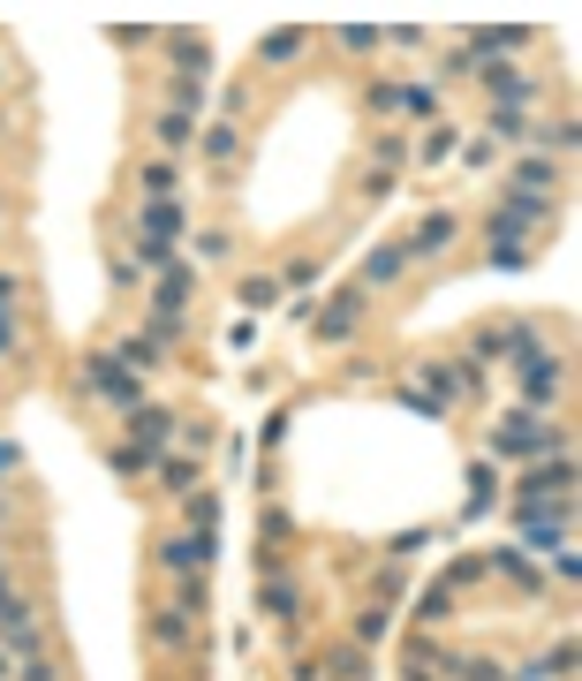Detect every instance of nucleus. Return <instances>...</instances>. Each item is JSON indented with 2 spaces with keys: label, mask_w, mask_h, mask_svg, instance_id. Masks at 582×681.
<instances>
[{
  "label": "nucleus",
  "mask_w": 582,
  "mask_h": 681,
  "mask_svg": "<svg viewBox=\"0 0 582 681\" xmlns=\"http://www.w3.org/2000/svg\"><path fill=\"white\" fill-rule=\"evenodd\" d=\"M492 455H515V462L522 455H568V432H553V424H537V417L515 409V417L492 424Z\"/></svg>",
  "instance_id": "nucleus-3"
},
{
  "label": "nucleus",
  "mask_w": 582,
  "mask_h": 681,
  "mask_svg": "<svg viewBox=\"0 0 582 681\" xmlns=\"http://www.w3.org/2000/svg\"><path fill=\"white\" fill-rule=\"evenodd\" d=\"M182 515H189V530H212V522H220V500H212V493H182Z\"/></svg>",
  "instance_id": "nucleus-27"
},
{
  "label": "nucleus",
  "mask_w": 582,
  "mask_h": 681,
  "mask_svg": "<svg viewBox=\"0 0 582 681\" xmlns=\"http://www.w3.org/2000/svg\"><path fill=\"white\" fill-rule=\"evenodd\" d=\"M401 107H409V114H432L438 91H432V84H409V91H401Z\"/></svg>",
  "instance_id": "nucleus-37"
},
{
  "label": "nucleus",
  "mask_w": 582,
  "mask_h": 681,
  "mask_svg": "<svg viewBox=\"0 0 582 681\" xmlns=\"http://www.w3.org/2000/svg\"><path fill=\"white\" fill-rule=\"evenodd\" d=\"M151 137H159V145H166V152H189V145H197V122H189V114H174V107H166V114H159V122H151Z\"/></svg>",
  "instance_id": "nucleus-15"
},
{
  "label": "nucleus",
  "mask_w": 582,
  "mask_h": 681,
  "mask_svg": "<svg viewBox=\"0 0 582 681\" xmlns=\"http://www.w3.org/2000/svg\"><path fill=\"white\" fill-rule=\"evenodd\" d=\"M137 182H145L151 197H166V189H174V168H166V160H145V168H137Z\"/></svg>",
  "instance_id": "nucleus-31"
},
{
  "label": "nucleus",
  "mask_w": 582,
  "mask_h": 681,
  "mask_svg": "<svg viewBox=\"0 0 582 681\" xmlns=\"http://www.w3.org/2000/svg\"><path fill=\"white\" fill-rule=\"evenodd\" d=\"M454 674H461V681H507L492 659H454Z\"/></svg>",
  "instance_id": "nucleus-35"
},
{
  "label": "nucleus",
  "mask_w": 582,
  "mask_h": 681,
  "mask_svg": "<svg viewBox=\"0 0 582 681\" xmlns=\"http://www.w3.org/2000/svg\"><path fill=\"white\" fill-rule=\"evenodd\" d=\"M174 265H182L174 243H145V235H137V273H174Z\"/></svg>",
  "instance_id": "nucleus-21"
},
{
  "label": "nucleus",
  "mask_w": 582,
  "mask_h": 681,
  "mask_svg": "<svg viewBox=\"0 0 582 681\" xmlns=\"http://www.w3.org/2000/svg\"><path fill=\"white\" fill-rule=\"evenodd\" d=\"M454 137H461V129H432V137H424V168H438V160H454Z\"/></svg>",
  "instance_id": "nucleus-32"
},
{
  "label": "nucleus",
  "mask_w": 582,
  "mask_h": 681,
  "mask_svg": "<svg viewBox=\"0 0 582 681\" xmlns=\"http://www.w3.org/2000/svg\"><path fill=\"white\" fill-rule=\"evenodd\" d=\"M84 394L107 401V409H145V379H137L122 356H91V363H84Z\"/></svg>",
  "instance_id": "nucleus-2"
},
{
  "label": "nucleus",
  "mask_w": 582,
  "mask_h": 681,
  "mask_svg": "<svg viewBox=\"0 0 582 681\" xmlns=\"http://www.w3.org/2000/svg\"><path fill=\"white\" fill-rule=\"evenodd\" d=\"M484 258H492L499 273H522V265H530V243H515V235H484Z\"/></svg>",
  "instance_id": "nucleus-17"
},
{
  "label": "nucleus",
  "mask_w": 582,
  "mask_h": 681,
  "mask_svg": "<svg viewBox=\"0 0 582 681\" xmlns=\"http://www.w3.org/2000/svg\"><path fill=\"white\" fill-rule=\"evenodd\" d=\"M401 273H409V250H401V243H379V250L363 258V281H356V288H363V296H379V288H394Z\"/></svg>",
  "instance_id": "nucleus-7"
},
{
  "label": "nucleus",
  "mask_w": 582,
  "mask_h": 681,
  "mask_svg": "<svg viewBox=\"0 0 582 681\" xmlns=\"http://www.w3.org/2000/svg\"><path fill=\"white\" fill-rule=\"evenodd\" d=\"M553 182H560V168H553V160H522V168H515V189H530V197H545Z\"/></svg>",
  "instance_id": "nucleus-22"
},
{
  "label": "nucleus",
  "mask_w": 582,
  "mask_h": 681,
  "mask_svg": "<svg viewBox=\"0 0 582 681\" xmlns=\"http://www.w3.org/2000/svg\"><path fill=\"white\" fill-rule=\"evenodd\" d=\"M545 145H553V152H575V145H582V122H575V114H568L560 129H545Z\"/></svg>",
  "instance_id": "nucleus-33"
},
{
  "label": "nucleus",
  "mask_w": 582,
  "mask_h": 681,
  "mask_svg": "<svg viewBox=\"0 0 582 681\" xmlns=\"http://www.w3.org/2000/svg\"><path fill=\"white\" fill-rule=\"evenodd\" d=\"M15 462H23V447H15V439H0V470H15Z\"/></svg>",
  "instance_id": "nucleus-44"
},
{
  "label": "nucleus",
  "mask_w": 582,
  "mask_h": 681,
  "mask_svg": "<svg viewBox=\"0 0 582 681\" xmlns=\"http://www.w3.org/2000/svg\"><path fill=\"white\" fill-rule=\"evenodd\" d=\"M197 152H205L212 168H227V160L243 152V129H235V122H212V129H197Z\"/></svg>",
  "instance_id": "nucleus-13"
},
{
  "label": "nucleus",
  "mask_w": 582,
  "mask_h": 681,
  "mask_svg": "<svg viewBox=\"0 0 582 681\" xmlns=\"http://www.w3.org/2000/svg\"><path fill=\"white\" fill-rule=\"evenodd\" d=\"M281 281H288V288H310V281H318V258H288V273H281Z\"/></svg>",
  "instance_id": "nucleus-39"
},
{
  "label": "nucleus",
  "mask_w": 582,
  "mask_h": 681,
  "mask_svg": "<svg viewBox=\"0 0 582 681\" xmlns=\"http://www.w3.org/2000/svg\"><path fill=\"white\" fill-rule=\"evenodd\" d=\"M363 311H371V296H363V288H340L325 311H310V334L318 340H348L356 326H363Z\"/></svg>",
  "instance_id": "nucleus-4"
},
{
  "label": "nucleus",
  "mask_w": 582,
  "mask_h": 681,
  "mask_svg": "<svg viewBox=\"0 0 582 681\" xmlns=\"http://www.w3.org/2000/svg\"><path fill=\"white\" fill-rule=\"evenodd\" d=\"M114 470H122V478H145V470H159V447H151V439H129V447H114Z\"/></svg>",
  "instance_id": "nucleus-20"
},
{
  "label": "nucleus",
  "mask_w": 582,
  "mask_h": 681,
  "mask_svg": "<svg viewBox=\"0 0 582 681\" xmlns=\"http://www.w3.org/2000/svg\"><path fill=\"white\" fill-rule=\"evenodd\" d=\"M258 606H265L273 621H288V614H295V583H288V575H273V583L258 591Z\"/></svg>",
  "instance_id": "nucleus-25"
},
{
  "label": "nucleus",
  "mask_w": 582,
  "mask_h": 681,
  "mask_svg": "<svg viewBox=\"0 0 582 681\" xmlns=\"http://www.w3.org/2000/svg\"><path fill=\"white\" fill-rule=\"evenodd\" d=\"M212 553H220V545H212V530H182V537H166V545H159V568L189 583V575H205V560H212Z\"/></svg>",
  "instance_id": "nucleus-5"
},
{
  "label": "nucleus",
  "mask_w": 582,
  "mask_h": 681,
  "mask_svg": "<svg viewBox=\"0 0 582 681\" xmlns=\"http://www.w3.org/2000/svg\"><path fill=\"white\" fill-rule=\"evenodd\" d=\"M417 614H424V621H446V614H454V598H446V591H424V606H417Z\"/></svg>",
  "instance_id": "nucleus-41"
},
{
  "label": "nucleus",
  "mask_w": 582,
  "mask_h": 681,
  "mask_svg": "<svg viewBox=\"0 0 582 681\" xmlns=\"http://www.w3.org/2000/svg\"><path fill=\"white\" fill-rule=\"evenodd\" d=\"M446 243H454V212H424L417 235H409L401 250H409V258H432V250H446Z\"/></svg>",
  "instance_id": "nucleus-12"
},
{
  "label": "nucleus",
  "mask_w": 582,
  "mask_h": 681,
  "mask_svg": "<svg viewBox=\"0 0 582 681\" xmlns=\"http://www.w3.org/2000/svg\"><path fill=\"white\" fill-rule=\"evenodd\" d=\"M159 478H166V493H197V462H182V455L159 462Z\"/></svg>",
  "instance_id": "nucleus-29"
},
{
  "label": "nucleus",
  "mask_w": 582,
  "mask_h": 681,
  "mask_svg": "<svg viewBox=\"0 0 582 681\" xmlns=\"http://www.w3.org/2000/svg\"><path fill=\"white\" fill-rule=\"evenodd\" d=\"M129 417H137V439H151V447H159V439L174 432V417H166L159 401H145V409H129Z\"/></svg>",
  "instance_id": "nucleus-26"
},
{
  "label": "nucleus",
  "mask_w": 582,
  "mask_h": 681,
  "mask_svg": "<svg viewBox=\"0 0 582 681\" xmlns=\"http://www.w3.org/2000/svg\"><path fill=\"white\" fill-rule=\"evenodd\" d=\"M545 493H575V455H545V462L522 478V500H545Z\"/></svg>",
  "instance_id": "nucleus-8"
},
{
  "label": "nucleus",
  "mask_w": 582,
  "mask_h": 681,
  "mask_svg": "<svg viewBox=\"0 0 582 681\" xmlns=\"http://www.w3.org/2000/svg\"><path fill=\"white\" fill-rule=\"evenodd\" d=\"M476 84L492 91V107H499V99H507V107H522V99H530V76H522V69H507V61H484V69H476Z\"/></svg>",
  "instance_id": "nucleus-10"
},
{
  "label": "nucleus",
  "mask_w": 582,
  "mask_h": 681,
  "mask_svg": "<svg viewBox=\"0 0 582 681\" xmlns=\"http://www.w3.org/2000/svg\"><path fill=\"white\" fill-rule=\"evenodd\" d=\"M15 681H61V674H53V659L38 652V659H23V674H15Z\"/></svg>",
  "instance_id": "nucleus-42"
},
{
  "label": "nucleus",
  "mask_w": 582,
  "mask_h": 681,
  "mask_svg": "<svg viewBox=\"0 0 582 681\" xmlns=\"http://www.w3.org/2000/svg\"><path fill=\"white\" fill-rule=\"evenodd\" d=\"M107 356H122L129 371H151V363H159V340H151V334H129L122 348H107Z\"/></svg>",
  "instance_id": "nucleus-24"
},
{
  "label": "nucleus",
  "mask_w": 582,
  "mask_h": 681,
  "mask_svg": "<svg viewBox=\"0 0 582 681\" xmlns=\"http://www.w3.org/2000/svg\"><path fill=\"white\" fill-rule=\"evenodd\" d=\"M537 667H545L553 681H568V674H575V636H560V644H553V652H545Z\"/></svg>",
  "instance_id": "nucleus-28"
},
{
  "label": "nucleus",
  "mask_w": 582,
  "mask_h": 681,
  "mask_svg": "<svg viewBox=\"0 0 582 681\" xmlns=\"http://www.w3.org/2000/svg\"><path fill=\"white\" fill-rule=\"evenodd\" d=\"M522 681H553V674H545V667H530V674H522Z\"/></svg>",
  "instance_id": "nucleus-45"
},
{
  "label": "nucleus",
  "mask_w": 582,
  "mask_h": 681,
  "mask_svg": "<svg viewBox=\"0 0 582 681\" xmlns=\"http://www.w3.org/2000/svg\"><path fill=\"white\" fill-rule=\"evenodd\" d=\"M484 568H499V575H515V583H522V591H537V583H545V575H537V568H530V553H522V545H507V553H492V560H484Z\"/></svg>",
  "instance_id": "nucleus-18"
},
{
  "label": "nucleus",
  "mask_w": 582,
  "mask_h": 681,
  "mask_svg": "<svg viewBox=\"0 0 582 681\" xmlns=\"http://www.w3.org/2000/svg\"><path fill=\"white\" fill-rule=\"evenodd\" d=\"M235 296H243V311H265V304L281 296V281H273V273H243V288H235Z\"/></svg>",
  "instance_id": "nucleus-23"
},
{
  "label": "nucleus",
  "mask_w": 582,
  "mask_h": 681,
  "mask_svg": "<svg viewBox=\"0 0 582 681\" xmlns=\"http://www.w3.org/2000/svg\"><path fill=\"white\" fill-rule=\"evenodd\" d=\"M553 575H560V583H575V575H582V560H575V545H560V553H553Z\"/></svg>",
  "instance_id": "nucleus-40"
},
{
  "label": "nucleus",
  "mask_w": 582,
  "mask_h": 681,
  "mask_svg": "<svg viewBox=\"0 0 582 681\" xmlns=\"http://www.w3.org/2000/svg\"><path fill=\"white\" fill-rule=\"evenodd\" d=\"M189 288H197V258H182L174 273H159V288H151V340H174L182 334V311H189Z\"/></svg>",
  "instance_id": "nucleus-1"
},
{
  "label": "nucleus",
  "mask_w": 582,
  "mask_h": 681,
  "mask_svg": "<svg viewBox=\"0 0 582 681\" xmlns=\"http://www.w3.org/2000/svg\"><path fill=\"white\" fill-rule=\"evenodd\" d=\"M0 644H8L15 659H38V614H30V606H23L15 591L0 598Z\"/></svg>",
  "instance_id": "nucleus-6"
},
{
  "label": "nucleus",
  "mask_w": 582,
  "mask_h": 681,
  "mask_svg": "<svg viewBox=\"0 0 582 681\" xmlns=\"http://www.w3.org/2000/svg\"><path fill=\"white\" fill-rule=\"evenodd\" d=\"M302 38H310V30H265V38H258V61H273V69H281V61H295V53H302Z\"/></svg>",
  "instance_id": "nucleus-19"
},
{
  "label": "nucleus",
  "mask_w": 582,
  "mask_h": 681,
  "mask_svg": "<svg viewBox=\"0 0 582 681\" xmlns=\"http://www.w3.org/2000/svg\"><path fill=\"white\" fill-rule=\"evenodd\" d=\"M340 46H348V53H371V46H379V30H371V23H348V30H340Z\"/></svg>",
  "instance_id": "nucleus-36"
},
{
  "label": "nucleus",
  "mask_w": 582,
  "mask_h": 681,
  "mask_svg": "<svg viewBox=\"0 0 582 681\" xmlns=\"http://www.w3.org/2000/svg\"><path fill=\"white\" fill-rule=\"evenodd\" d=\"M394 621H386V606H371V614H356V644H379Z\"/></svg>",
  "instance_id": "nucleus-30"
},
{
  "label": "nucleus",
  "mask_w": 582,
  "mask_h": 681,
  "mask_svg": "<svg viewBox=\"0 0 582 681\" xmlns=\"http://www.w3.org/2000/svg\"><path fill=\"white\" fill-rule=\"evenodd\" d=\"M15 348H23V326H15V311L0 304V356H15Z\"/></svg>",
  "instance_id": "nucleus-38"
},
{
  "label": "nucleus",
  "mask_w": 582,
  "mask_h": 681,
  "mask_svg": "<svg viewBox=\"0 0 582 681\" xmlns=\"http://www.w3.org/2000/svg\"><path fill=\"white\" fill-rule=\"evenodd\" d=\"M137 235H145V243H174V235H182V205H174V197H145Z\"/></svg>",
  "instance_id": "nucleus-9"
},
{
  "label": "nucleus",
  "mask_w": 582,
  "mask_h": 681,
  "mask_svg": "<svg viewBox=\"0 0 582 681\" xmlns=\"http://www.w3.org/2000/svg\"><path fill=\"white\" fill-rule=\"evenodd\" d=\"M333 674H340V681H363V644H348V652H333Z\"/></svg>",
  "instance_id": "nucleus-34"
},
{
  "label": "nucleus",
  "mask_w": 582,
  "mask_h": 681,
  "mask_svg": "<svg viewBox=\"0 0 582 681\" xmlns=\"http://www.w3.org/2000/svg\"><path fill=\"white\" fill-rule=\"evenodd\" d=\"M553 394H560V363H553V356H530V371H522V401H530V409H553Z\"/></svg>",
  "instance_id": "nucleus-11"
},
{
  "label": "nucleus",
  "mask_w": 582,
  "mask_h": 681,
  "mask_svg": "<svg viewBox=\"0 0 582 681\" xmlns=\"http://www.w3.org/2000/svg\"><path fill=\"white\" fill-rule=\"evenodd\" d=\"M15 296H23V281H15V273H0V304H15Z\"/></svg>",
  "instance_id": "nucleus-43"
},
{
  "label": "nucleus",
  "mask_w": 582,
  "mask_h": 681,
  "mask_svg": "<svg viewBox=\"0 0 582 681\" xmlns=\"http://www.w3.org/2000/svg\"><path fill=\"white\" fill-rule=\"evenodd\" d=\"M166 107L197 122V107H205V76H166Z\"/></svg>",
  "instance_id": "nucleus-16"
},
{
  "label": "nucleus",
  "mask_w": 582,
  "mask_h": 681,
  "mask_svg": "<svg viewBox=\"0 0 582 681\" xmlns=\"http://www.w3.org/2000/svg\"><path fill=\"white\" fill-rule=\"evenodd\" d=\"M151 644H159V652H189V606H166V614L151 621Z\"/></svg>",
  "instance_id": "nucleus-14"
}]
</instances>
